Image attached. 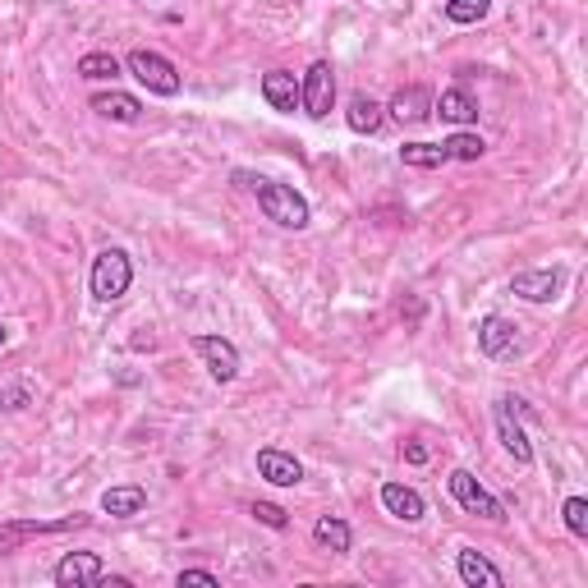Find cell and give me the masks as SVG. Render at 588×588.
Segmentation results:
<instances>
[{
    "label": "cell",
    "instance_id": "8",
    "mask_svg": "<svg viewBox=\"0 0 588 588\" xmlns=\"http://www.w3.org/2000/svg\"><path fill=\"white\" fill-rule=\"evenodd\" d=\"M515 322L501 313H487L483 322H478V350L487 354V359H510V354L520 350V336H515Z\"/></svg>",
    "mask_w": 588,
    "mask_h": 588
},
{
    "label": "cell",
    "instance_id": "31",
    "mask_svg": "<svg viewBox=\"0 0 588 588\" xmlns=\"http://www.w3.org/2000/svg\"><path fill=\"white\" fill-rule=\"evenodd\" d=\"M5 336H10V331H5V322H0V345H5Z\"/></svg>",
    "mask_w": 588,
    "mask_h": 588
},
{
    "label": "cell",
    "instance_id": "1",
    "mask_svg": "<svg viewBox=\"0 0 588 588\" xmlns=\"http://www.w3.org/2000/svg\"><path fill=\"white\" fill-rule=\"evenodd\" d=\"M258 189V207L267 221H276L281 230H304L308 226V198L304 193H294L290 184H276V180H258L253 184Z\"/></svg>",
    "mask_w": 588,
    "mask_h": 588
},
{
    "label": "cell",
    "instance_id": "28",
    "mask_svg": "<svg viewBox=\"0 0 588 588\" xmlns=\"http://www.w3.org/2000/svg\"><path fill=\"white\" fill-rule=\"evenodd\" d=\"M28 400H33V396H28V386H19V382H14V386H0V414H19Z\"/></svg>",
    "mask_w": 588,
    "mask_h": 588
},
{
    "label": "cell",
    "instance_id": "9",
    "mask_svg": "<svg viewBox=\"0 0 588 588\" xmlns=\"http://www.w3.org/2000/svg\"><path fill=\"white\" fill-rule=\"evenodd\" d=\"M193 350L203 354L207 373H212L216 382H235L239 377V350L226 336H193Z\"/></svg>",
    "mask_w": 588,
    "mask_h": 588
},
{
    "label": "cell",
    "instance_id": "19",
    "mask_svg": "<svg viewBox=\"0 0 588 588\" xmlns=\"http://www.w3.org/2000/svg\"><path fill=\"white\" fill-rule=\"evenodd\" d=\"M432 111H437L446 125H474L478 120V102L464 88H446L437 102H432Z\"/></svg>",
    "mask_w": 588,
    "mask_h": 588
},
{
    "label": "cell",
    "instance_id": "14",
    "mask_svg": "<svg viewBox=\"0 0 588 588\" xmlns=\"http://www.w3.org/2000/svg\"><path fill=\"white\" fill-rule=\"evenodd\" d=\"M455 570H460V579L469 588H501L506 579H501V570L487 561L483 552H474V547H464L460 556H455Z\"/></svg>",
    "mask_w": 588,
    "mask_h": 588
},
{
    "label": "cell",
    "instance_id": "24",
    "mask_svg": "<svg viewBox=\"0 0 588 588\" xmlns=\"http://www.w3.org/2000/svg\"><path fill=\"white\" fill-rule=\"evenodd\" d=\"M400 161H405V166H419V170H437V166H446V147L405 143V147H400Z\"/></svg>",
    "mask_w": 588,
    "mask_h": 588
},
{
    "label": "cell",
    "instance_id": "12",
    "mask_svg": "<svg viewBox=\"0 0 588 588\" xmlns=\"http://www.w3.org/2000/svg\"><path fill=\"white\" fill-rule=\"evenodd\" d=\"M566 276L561 272H515L510 276V294H520L529 304H552L556 294H561Z\"/></svg>",
    "mask_w": 588,
    "mask_h": 588
},
{
    "label": "cell",
    "instance_id": "13",
    "mask_svg": "<svg viewBox=\"0 0 588 588\" xmlns=\"http://www.w3.org/2000/svg\"><path fill=\"white\" fill-rule=\"evenodd\" d=\"M382 506H386V515H396V520H405V524H419L423 515H428L423 497L405 483H382Z\"/></svg>",
    "mask_w": 588,
    "mask_h": 588
},
{
    "label": "cell",
    "instance_id": "2",
    "mask_svg": "<svg viewBox=\"0 0 588 588\" xmlns=\"http://www.w3.org/2000/svg\"><path fill=\"white\" fill-rule=\"evenodd\" d=\"M92 299L97 304H115L120 294H129V285H134V262H129L125 249H102L97 258H92Z\"/></svg>",
    "mask_w": 588,
    "mask_h": 588
},
{
    "label": "cell",
    "instance_id": "5",
    "mask_svg": "<svg viewBox=\"0 0 588 588\" xmlns=\"http://www.w3.org/2000/svg\"><path fill=\"white\" fill-rule=\"evenodd\" d=\"M515 414H529V419H538V414H533L524 400L501 396L497 400V437H501V446L515 455V464H533V446H529V437H524V428L515 423Z\"/></svg>",
    "mask_w": 588,
    "mask_h": 588
},
{
    "label": "cell",
    "instance_id": "26",
    "mask_svg": "<svg viewBox=\"0 0 588 588\" xmlns=\"http://www.w3.org/2000/svg\"><path fill=\"white\" fill-rule=\"evenodd\" d=\"M561 515H566V529L575 533V538H588V501L584 497H570L566 506H561Z\"/></svg>",
    "mask_w": 588,
    "mask_h": 588
},
{
    "label": "cell",
    "instance_id": "20",
    "mask_svg": "<svg viewBox=\"0 0 588 588\" xmlns=\"http://www.w3.org/2000/svg\"><path fill=\"white\" fill-rule=\"evenodd\" d=\"M345 125H350L354 134H377V129L386 125V106H377L373 97H368V92H359V97H350Z\"/></svg>",
    "mask_w": 588,
    "mask_h": 588
},
{
    "label": "cell",
    "instance_id": "29",
    "mask_svg": "<svg viewBox=\"0 0 588 588\" xmlns=\"http://www.w3.org/2000/svg\"><path fill=\"white\" fill-rule=\"evenodd\" d=\"M184 584H203V588H216V584H221V579H216L212 570H180V588H184Z\"/></svg>",
    "mask_w": 588,
    "mask_h": 588
},
{
    "label": "cell",
    "instance_id": "15",
    "mask_svg": "<svg viewBox=\"0 0 588 588\" xmlns=\"http://www.w3.org/2000/svg\"><path fill=\"white\" fill-rule=\"evenodd\" d=\"M386 111L396 115L400 125H419V120H428V115H432V92L419 88V83H414V88H400Z\"/></svg>",
    "mask_w": 588,
    "mask_h": 588
},
{
    "label": "cell",
    "instance_id": "21",
    "mask_svg": "<svg viewBox=\"0 0 588 588\" xmlns=\"http://www.w3.org/2000/svg\"><path fill=\"white\" fill-rule=\"evenodd\" d=\"M313 543L322 547V552L345 556V552H350V543H354V533H350V524L340 520V515H322V520L313 524Z\"/></svg>",
    "mask_w": 588,
    "mask_h": 588
},
{
    "label": "cell",
    "instance_id": "10",
    "mask_svg": "<svg viewBox=\"0 0 588 588\" xmlns=\"http://www.w3.org/2000/svg\"><path fill=\"white\" fill-rule=\"evenodd\" d=\"M106 566H102V556L97 552H69L60 556V566H56V584L60 588H88V584H102Z\"/></svg>",
    "mask_w": 588,
    "mask_h": 588
},
{
    "label": "cell",
    "instance_id": "16",
    "mask_svg": "<svg viewBox=\"0 0 588 588\" xmlns=\"http://www.w3.org/2000/svg\"><path fill=\"white\" fill-rule=\"evenodd\" d=\"M262 97H267L272 111L290 115L299 106V79H294L290 69H272V74H262Z\"/></svg>",
    "mask_w": 588,
    "mask_h": 588
},
{
    "label": "cell",
    "instance_id": "17",
    "mask_svg": "<svg viewBox=\"0 0 588 588\" xmlns=\"http://www.w3.org/2000/svg\"><path fill=\"white\" fill-rule=\"evenodd\" d=\"M92 111L102 115V120H115V125H138L143 102L129 97V92H97V97H92Z\"/></svg>",
    "mask_w": 588,
    "mask_h": 588
},
{
    "label": "cell",
    "instance_id": "6",
    "mask_svg": "<svg viewBox=\"0 0 588 588\" xmlns=\"http://www.w3.org/2000/svg\"><path fill=\"white\" fill-rule=\"evenodd\" d=\"M451 497L460 501L469 515H483V520H492V524L506 520V506H501V501L492 497V492H487V487L478 483L469 469H455V474H451Z\"/></svg>",
    "mask_w": 588,
    "mask_h": 588
},
{
    "label": "cell",
    "instance_id": "18",
    "mask_svg": "<svg viewBox=\"0 0 588 588\" xmlns=\"http://www.w3.org/2000/svg\"><path fill=\"white\" fill-rule=\"evenodd\" d=\"M143 506H147V492L138 483L106 487L102 492V510L106 515H115V520H134V515H143Z\"/></svg>",
    "mask_w": 588,
    "mask_h": 588
},
{
    "label": "cell",
    "instance_id": "23",
    "mask_svg": "<svg viewBox=\"0 0 588 588\" xmlns=\"http://www.w3.org/2000/svg\"><path fill=\"white\" fill-rule=\"evenodd\" d=\"M441 147H446V161H478V157H483V152H487V143H483V138H478V134H469V129H460V134H451V138H446V143H441Z\"/></svg>",
    "mask_w": 588,
    "mask_h": 588
},
{
    "label": "cell",
    "instance_id": "3",
    "mask_svg": "<svg viewBox=\"0 0 588 588\" xmlns=\"http://www.w3.org/2000/svg\"><path fill=\"white\" fill-rule=\"evenodd\" d=\"M125 65H129V74H134L147 92H157V97H175V92H180V83H184L180 69L170 65L161 51H143V46H138V51H129Z\"/></svg>",
    "mask_w": 588,
    "mask_h": 588
},
{
    "label": "cell",
    "instance_id": "11",
    "mask_svg": "<svg viewBox=\"0 0 588 588\" xmlns=\"http://www.w3.org/2000/svg\"><path fill=\"white\" fill-rule=\"evenodd\" d=\"M258 474L267 478L272 487H299L304 483V464L294 460L290 451H281V446H262L258 451Z\"/></svg>",
    "mask_w": 588,
    "mask_h": 588
},
{
    "label": "cell",
    "instance_id": "22",
    "mask_svg": "<svg viewBox=\"0 0 588 588\" xmlns=\"http://www.w3.org/2000/svg\"><path fill=\"white\" fill-rule=\"evenodd\" d=\"M115 74H120V60H115L111 51H88V56L79 60V79H88V83L115 79Z\"/></svg>",
    "mask_w": 588,
    "mask_h": 588
},
{
    "label": "cell",
    "instance_id": "4",
    "mask_svg": "<svg viewBox=\"0 0 588 588\" xmlns=\"http://www.w3.org/2000/svg\"><path fill=\"white\" fill-rule=\"evenodd\" d=\"M299 106H304L313 120H327L331 106H336V69L331 60H313L308 74L299 79Z\"/></svg>",
    "mask_w": 588,
    "mask_h": 588
},
{
    "label": "cell",
    "instance_id": "7",
    "mask_svg": "<svg viewBox=\"0 0 588 588\" xmlns=\"http://www.w3.org/2000/svg\"><path fill=\"white\" fill-rule=\"evenodd\" d=\"M83 515H69V520H10L0 524V556L14 552L19 543H28V538H42V533H65V529H83Z\"/></svg>",
    "mask_w": 588,
    "mask_h": 588
},
{
    "label": "cell",
    "instance_id": "30",
    "mask_svg": "<svg viewBox=\"0 0 588 588\" xmlns=\"http://www.w3.org/2000/svg\"><path fill=\"white\" fill-rule=\"evenodd\" d=\"M428 455H432V451L423 446V441H409V446H405V460H409V464H428Z\"/></svg>",
    "mask_w": 588,
    "mask_h": 588
},
{
    "label": "cell",
    "instance_id": "27",
    "mask_svg": "<svg viewBox=\"0 0 588 588\" xmlns=\"http://www.w3.org/2000/svg\"><path fill=\"white\" fill-rule=\"evenodd\" d=\"M249 515H253L258 524H267V529H290V515H285L281 506H272V501H253Z\"/></svg>",
    "mask_w": 588,
    "mask_h": 588
},
{
    "label": "cell",
    "instance_id": "25",
    "mask_svg": "<svg viewBox=\"0 0 588 588\" xmlns=\"http://www.w3.org/2000/svg\"><path fill=\"white\" fill-rule=\"evenodd\" d=\"M492 0H446V19L451 23H483Z\"/></svg>",
    "mask_w": 588,
    "mask_h": 588
}]
</instances>
